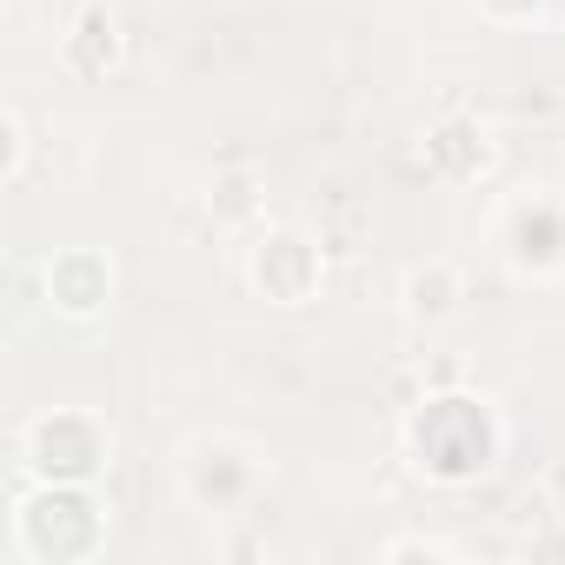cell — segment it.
Listing matches in <instances>:
<instances>
[{
    "mask_svg": "<svg viewBox=\"0 0 565 565\" xmlns=\"http://www.w3.org/2000/svg\"><path fill=\"white\" fill-rule=\"evenodd\" d=\"M114 287H120V273H114V259H107L100 246H61V253L47 259V273H41L47 307H54L61 320H74V327L100 320V313L114 307Z\"/></svg>",
    "mask_w": 565,
    "mask_h": 565,
    "instance_id": "obj_7",
    "label": "cell"
},
{
    "mask_svg": "<svg viewBox=\"0 0 565 565\" xmlns=\"http://www.w3.org/2000/svg\"><path fill=\"white\" fill-rule=\"evenodd\" d=\"M419 153H426V167H433L439 180H452V186H472V180L492 173V134H486L472 114H446V120H433Z\"/></svg>",
    "mask_w": 565,
    "mask_h": 565,
    "instance_id": "obj_8",
    "label": "cell"
},
{
    "mask_svg": "<svg viewBox=\"0 0 565 565\" xmlns=\"http://www.w3.org/2000/svg\"><path fill=\"white\" fill-rule=\"evenodd\" d=\"M107 499L74 479H21L14 499V552L34 565H87L107 552Z\"/></svg>",
    "mask_w": 565,
    "mask_h": 565,
    "instance_id": "obj_2",
    "label": "cell"
},
{
    "mask_svg": "<svg viewBox=\"0 0 565 565\" xmlns=\"http://www.w3.org/2000/svg\"><path fill=\"white\" fill-rule=\"evenodd\" d=\"M399 446L413 459V472L426 486H479L499 459H505V413L486 399V393H466V386H446V393H426L406 426H399Z\"/></svg>",
    "mask_w": 565,
    "mask_h": 565,
    "instance_id": "obj_1",
    "label": "cell"
},
{
    "mask_svg": "<svg viewBox=\"0 0 565 565\" xmlns=\"http://www.w3.org/2000/svg\"><path fill=\"white\" fill-rule=\"evenodd\" d=\"M486 21H505V28H525V21H552L565 0H479Z\"/></svg>",
    "mask_w": 565,
    "mask_h": 565,
    "instance_id": "obj_12",
    "label": "cell"
},
{
    "mask_svg": "<svg viewBox=\"0 0 565 565\" xmlns=\"http://www.w3.org/2000/svg\"><path fill=\"white\" fill-rule=\"evenodd\" d=\"M545 492H552V499H558V505H565V452H558V459H552V466H545Z\"/></svg>",
    "mask_w": 565,
    "mask_h": 565,
    "instance_id": "obj_15",
    "label": "cell"
},
{
    "mask_svg": "<svg viewBox=\"0 0 565 565\" xmlns=\"http://www.w3.org/2000/svg\"><path fill=\"white\" fill-rule=\"evenodd\" d=\"M14 466L21 479H74V486H94L107 466H114V426L87 406H47L21 426V446H14Z\"/></svg>",
    "mask_w": 565,
    "mask_h": 565,
    "instance_id": "obj_5",
    "label": "cell"
},
{
    "mask_svg": "<svg viewBox=\"0 0 565 565\" xmlns=\"http://www.w3.org/2000/svg\"><path fill=\"white\" fill-rule=\"evenodd\" d=\"M206 206L220 226H239V233H259L266 226V200H259V180L253 173H220L206 186Z\"/></svg>",
    "mask_w": 565,
    "mask_h": 565,
    "instance_id": "obj_11",
    "label": "cell"
},
{
    "mask_svg": "<svg viewBox=\"0 0 565 565\" xmlns=\"http://www.w3.org/2000/svg\"><path fill=\"white\" fill-rule=\"evenodd\" d=\"M21 167H28V127L21 114H8V180H21Z\"/></svg>",
    "mask_w": 565,
    "mask_h": 565,
    "instance_id": "obj_14",
    "label": "cell"
},
{
    "mask_svg": "<svg viewBox=\"0 0 565 565\" xmlns=\"http://www.w3.org/2000/svg\"><path fill=\"white\" fill-rule=\"evenodd\" d=\"M266 472L273 466H266V452L253 439H239V433H200V439H186V452L173 466V486H180L186 512H200V519H239V512L259 505Z\"/></svg>",
    "mask_w": 565,
    "mask_h": 565,
    "instance_id": "obj_3",
    "label": "cell"
},
{
    "mask_svg": "<svg viewBox=\"0 0 565 565\" xmlns=\"http://www.w3.org/2000/svg\"><path fill=\"white\" fill-rule=\"evenodd\" d=\"M492 259L519 287H558L565 279V186H519L492 213Z\"/></svg>",
    "mask_w": 565,
    "mask_h": 565,
    "instance_id": "obj_4",
    "label": "cell"
},
{
    "mask_svg": "<svg viewBox=\"0 0 565 565\" xmlns=\"http://www.w3.org/2000/svg\"><path fill=\"white\" fill-rule=\"evenodd\" d=\"M246 287L266 307H313L327 287V253L300 226H259L246 233Z\"/></svg>",
    "mask_w": 565,
    "mask_h": 565,
    "instance_id": "obj_6",
    "label": "cell"
},
{
    "mask_svg": "<svg viewBox=\"0 0 565 565\" xmlns=\"http://www.w3.org/2000/svg\"><path fill=\"white\" fill-rule=\"evenodd\" d=\"M399 313L413 327H446L466 313V273L452 259H426V266H406L399 279Z\"/></svg>",
    "mask_w": 565,
    "mask_h": 565,
    "instance_id": "obj_10",
    "label": "cell"
},
{
    "mask_svg": "<svg viewBox=\"0 0 565 565\" xmlns=\"http://www.w3.org/2000/svg\"><path fill=\"white\" fill-rule=\"evenodd\" d=\"M380 558H459V545H446V539H386Z\"/></svg>",
    "mask_w": 565,
    "mask_h": 565,
    "instance_id": "obj_13",
    "label": "cell"
},
{
    "mask_svg": "<svg viewBox=\"0 0 565 565\" xmlns=\"http://www.w3.org/2000/svg\"><path fill=\"white\" fill-rule=\"evenodd\" d=\"M61 67L74 81H107L120 67V14L100 8V0H94V8H81L67 21V34H61Z\"/></svg>",
    "mask_w": 565,
    "mask_h": 565,
    "instance_id": "obj_9",
    "label": "cell"
}]
</instances>
